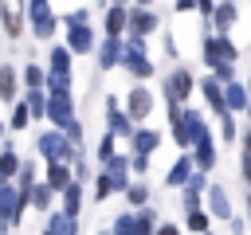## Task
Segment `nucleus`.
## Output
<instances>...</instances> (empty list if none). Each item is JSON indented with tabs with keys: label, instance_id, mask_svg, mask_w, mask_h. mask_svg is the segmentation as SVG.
<instances>
[{
	"label": "nucleus",
	"instance_id": "10",
	"mask_svg": "<svg viewBox=\"0 0 251 235\" xmlns=\"http://www.w3.org/2000/svg\"><path fill=\"white\" fill-rule=\"evenodd\" d=\"M106 125H110V133L114 137H133L137 129H133V118H129V110H122L118 106V98H106Z\"/></svg>",
	"mask_w": 251,
	"mask_h": 235
},
{
	"label": "nucleus",
	"instance_id": "40",
	"mask_svg": "<svg viewBox=\"0 0 251 235\" xmlns=\"http://www.w3.org/2000/svg\"><path fill=\"white\" fill-rule=\"evenodd\" d=\"M220 137L224 141H235V118H231V110L220 114Z\"/></svg>",
	"mask_w": 251,
	"mask_h": 235
},
{
	"label": "nucleus",
	"instance_id": "46",
	"mask_svg": "<svg viewBox=\"0 0 251 235\" xmlns=\"http://www.w3.org/2000/svg\"><path fill=\"white\" fill-rule=\"evenodd\" d=\"M216 4H220V0H196V12L212 20V12H216Z\"/></svg>",
	"mask_w": 251,
	"mask_h": 235
},
{
	"label": "nucleus",
	"instance_id": "27",
	"mask_svg": "<svg viewBox=\"0 0 251 235\" xmlns=\"http://www.w3.org/2000/svg\"><path fill=\"white\" fill-rule=\"evenodd\" d=\"M0 102H16V67L0 63Z\"/></svg>",
	"mask_w": 251,
	"mask_h": 235
},
{
	"label": "nucleus",
	"instance_id": "31",
	"mask_svg": "<svg viewBox=\"0 0 251 235\" xmlns=\"http://www.w3.org/2000/svg\"><path fill=\"white\" fill-rule=\"evenodd\" d=\"M110 235H141V223H137V215L122 212V215L114 219V231H110Z\"/></svg>",
	"mask_w": 251,
	"mask_h": 235
},
{
	"label": "nucleus",
	"instance_id": "34",
	"mask_svg": "<svg viewBox=\"0 0 251 235\" xmlns=\"http://www.w3.org/2000/svg\"><path fill=\"white\" fill-rule=\"evenodd\" d=\"M55 31H59V16H51L43 24H31V39H55Z\"/></svg>",
	"mask_w": 251,
	"mask_h": 235
},
{
	"label": "nucleus",
	"instance_id": "48",
	"mask_svg": "<svg viewBox=\"0 0 251 235\" xmlns=\"http://www.w3.org/2000/svg\"><path fill=\"white\" fill-rule=\"evenodd\" d=\"M176 12H180V16H188V12H196V0H176Z\"/></svg>",
	"mask_w": 251,
	"mask_h": 235
},
{
	"label": "nucleus",
	"instance_id": "57",
	"mask_svg": "<svg viewBox=\"0 0 251 235\" xmlns=\"http://www.w3.org/2000/svg\"><path fill=\"white\" fill-rule=\"evenodd\" d=\"M208 235H212V231H208Z\"/></svg>",
	"mask_w": 251,
	"mask_h": 235
},
{
	"label": "nucleus",
	"instance_id": "44",
	"mask_svg": "<svg viewBox=\"0 0 251 235\" xmlns=\"http://www.w3.org/2000/svg\"><path fill=\"white\" fill-rule=\"evenodd\" d=\"M63 133H67V137H71L75 145H82V121H78V118H75V121H71V125H67Z\"/></svg>",
	"mask_w": 251,
	"mask_h": 235
},
{
	"label": "nucleus",
	"instance_id": "49",
	"mask_svg": "<svg viewBox=\"0 0 251 235\" xmlns=\"http://www.w3.org/2000/svg\"><path fill=\"white\" fill-rule=\"evenodd\" d=\"M153 235H180V227H176V223H161Z\"/></svg>",
	"mask_w": 251,
	"mask_h": 235
},
{
	"label": "nucleus",
	"instance_id": "24",
	"mask_svg": "<svg viewBox=\"0 0 251 235\" xmlns=\"http://www.w3.org/2000/svg\"><path fill=\"white\" fill-rule=\"evenodd\" d=\"M47 231H55V235H78V219H75V215H67V212H51Z\"/></svg>",
	"mask_w": 251,
	"mask_h": 235
},
{
	"label": "nucleus",
	"instance_id": "42",
	"mask_svg": "<svg viewBox=\"0 0 251 235\" xmlns=\"http://www.w3.org/2000/svg\"><path fill=\"white\" fill-rule=\"evenodd\" d=\"M71 24H90V8H75V12H67V16H63V27H71Z\"/></svg>",
	"mask_w": 251,
	"mask_h": 235
},
{
	"label": "nucleus",
	"instance_id": "32",
	"mask_svg": "<svg viewBox=\"0 0 251 235\" xmlns=\"http://www.w3.org/2000/svg\"><path fill=\"white\" fill-rule=\"evenodd\" d=\"M24 102L31 106V118H47V90H27Z\"/></svg>",
	"mask_w": 251,
	"mask_h": 235
},
{
	"label": "nucleus",
	"instance_id": "28",
	"mask_svg": "<svg viewBox=\"0 0 251 235\" xmlns=\"http://www.w3.org/2000/svg\"><path fill=\"white\" fill-rule=\"evenodd\" d=\"M24 86H27V90H47V70H43L39 63H27V67H24Z\"/></svg>",
	"mask_w": 251,
	"mask_h": 235
},
{
	"label": "nucleus",
	"instance_id": "29",
	"mask_svg": "<svg viewBox=\"0 0 251 235\" xmlns=\"http://www.w3.org/2000/svg\"><path fill=\"white\" fill-rule=\"evenodd\" d=\"M24 12H27L31 24H43V20L55 16V12H51V0H24Z\"/></svg>",
	"mask_w": 251,
	"mask_h": 235
},
{
	"label": "nucleus",
	"instance_id": "2",
	"mask_svg": "<svg viewBox=\"0 0 251 235\" xmlns=\"http://www.w3.org/2000/svg\"><path fill=\"white\" fill-rule=\"evenodd\" d=\"M208 137V121H204V114L200 110H184L176 121H173V141L180 145V153H188L196 141H204Z\"/></svg>",
	"mask_w": 251,
	"mask_h": 235
},
{
	"label": "nucleus",
	"instance_id": "53",
	"mask_svg": "<svg viewBox=\"0 0 251 235\" xmlns=\"http://www.w3.org/2000/svg\"><path fill=\"white\" fill-rule=\"evenodd\" d=\"M247 212H251V192H247Z\"/></svg>",
	"mask_w": 251,
	"mask_h": 235
},
{
	"label": "nucleus",
	"instance_id": "16",
	"mask_svg": "<svg viewBox=\"0 0 251 235\" xmlns=\"http://www.w3.org/2000/svg\"><path fill=\"white\" fill-rule=\"evenodd\" d=\"M235 20H239L235 0H220V4H216V12H212V27H216L220 35H227V31L235 27Z\"/></svg>",
	"mask_w": 251,
	"mask_h": 235
},
{
	"label": "nucleus",
	"instance_id": "20",
	"mask_svg": "<svg viewBox=\"0 0 251 235\" xmlns=\"http://www.w3.org/2000/svg\"><path fill=\"white\" fill-rule=\"evenodd\" d=\"M71 59H75V51H71L67 43H55V47L47 51V70H51V74H71Z\"/></svg>",
	"mask_w": 251,
	"mask_h": 235
},
{
	"label": "nucleus",
	"instance_id": "17",
	"mask_svg": "<svg viewBox=\"0 0 251 235\" xmlns=\"http://www.w3.org/2000/svg\"><path fill=\"white\" fill-rule=\"evenodd\" d=\"M200 90H204V98H208V110L220 118V114H227V98H224V86H220V78L216 74H208L204 82H200Z\"/></svg>",
	"mask_w": 251,
	"mask_h": 235
},
{
	"label": "nucleus",
	"instance_id": "26",
	"mask_svg": "<svg viewBox=\"0 0 251 235\" xmlns=\"http://www.w3.org/2000/svg\"><path fill=\"white\" fill-rule=\"evenodd\" d=\"M78 208H82V184L71 180V184L63 188V212H67V215H78Z\"/></svg>",
	"mask_w": 251,
	"mask_h": 235
},
{
	"label": "nucleus",
	"instance_id": "12",
	"mask_svg": "<svg viewBox=\"0 0 251 235\" xmlns=\"http://www.w3.org/2000/svg\"><path fill=\"white\" fill-rule=\"evenodd\" d=\"M102 31L122 39V35L129 31V8H126V4H106V16H102Z\"/></svg>",
	"mask_w": 251,
	"mask_h": 235
},
{
	"label": "nucleus",
	"instance_id": "30",
	"mask_svg": "<svg viewBox=\"0 0 251 235\" xmlns=\"http://www.w3.org/2000/svg\"><path fill=\"white\" fill-rule=\"evenodd\" d=\"M16 172H20V157L12 149H0V184H8Z\"/></svg>",
	"mask_w": 251,
	"mask_h": 235
},
{
	"label": "nucleus",
	"instance_id": "14",
	"mask_svg": "<svg viewBox=\"0 0 251 235\" xmlns=\"http://www.w3.org/2000/svg\"><path fill=\"white\" fill-rule=\"evenodd\" d=\"M102 168L110 172V180H114V188H118V192H126V188L133 184V180H129V168H133V161H126V153H114V157H110Z\"/></svg>",
	"mask_w": 251,
	"mask_h": 235
},
{
	"label": "nucleus",
	"instance_id": "38",
	"mask_svg": "<svg viewBox=\"0 0 251 235\" xmlns=\"http://www.w3.org/2000/svg\"><path fill=\"white\" fill-rule=\"evenodd\" d=\"M16 188H20V192H31V188H35V164H20V172H16Z\"/></svg>",
	"mask_w": 251,
	"mask_h": 235
},
{
	"label": "nucleus",
	"instance_id": "55",
	"mask_svg": "<svg viewBox=\"0 0 251 235\" xmlns=\"http://www.w3.org/2000/svg\"><path fill=\"white\" fill-rule=\"evenodd\" d=\"M43 235H55V231H47V227H43Z\"/></svg>",
	"mask_w": 251,
	"mask_h": 235
},
{
	"label": "nucleus",
	"instance_id": "41",
	"mask_svg": "<svg viewBox=\"0 0 251 235\" xmlns=\"http://www.w3.org/2000/svg\"><path fill=\"white\" fill-rule=\"evenodd\" d=\"M114 141H118V137H114V133H106V137H102V141H98V153H94V157H98V161H102V164H106V161H110V157H114Z\"/></svg>",
	"mask_w": 251,
	"mask_h": 235
},
{
	"label": "nucleus",
	"instance_id": "50",
	"mask_svg": "<svg viewBox=\"0 0 251 235\" xmlns=\"http://www.w3.org/2000/svg\"><path fill=\"white\" fill-rule=\"evenodd\" d=\"M243 153H247V157H251V129H247V133H243Z\"/></svg>",
	"mask_w": 251,
	"mask_h": 235
},
{
	"label": "nucleus",
	"instance_id": "52",
	"mask_svg": "<svg viewBox=\"0 0 251 235\" xmlns=\"http://www.w3.org/2000/svg\"><path fill=\"white\" fill-rule=\"evenodd\" d=\"M133 4H145V8H153V0H133Z\"/></svg>",
	"mask_w": 251,
	"mask_h": 235
},
{
	"label": "nucleus",
	"instance_id": "22",
	"mask_svg": "<svg viewBox=\"0 0 251 235\" xmlns=\"http://www.w3.org/2000/svg\"><path fill=\"white\" fill-rule=\"evenodd\" d=\"M71 180H75V172H71V161H47V184H51L55 192H63Z\"/></svg>",
	"mask_w": 251,
	"mask_h": 235
},
{
	"label": "nucleus",
	"instance_id": "33",
	"mask_svg": "<svg viewBox=\"0 0 251 235\" xmlns=\"http://www.w3.org/2000/svg\"><path fill=\"white\" fill-rule=\"evenodd\" d=\"M31 121H35V118H31V106H27V102H16V106H12V121H8V125H12V129H27Z\"/></svg>",
	"mask_w": 251,
	"mask_h": 235
},
{
	"label": "nucleus",
	"instance_id": "21",
	"mask_svg": "<svg viewBox=\"0 0 251 235\" xmlns=\"http://www.w3.org/2000/svg\"><path fill=\"white\" fill-rule=\"evenodd\" d=\"M192 161H196L200 172H212V168H216V141H212V133L192 145Z\"/></svg>",
	"mask_w": 251,
	"mask_h": 235
},
{
	"label": "nucleus",
	"instance_id": "7",
	"mask_svg": "<svg viewBox=\"0 0 251 235\" xmlns=\"http://www.w3.org/2000/svg\"><path fill=\"white\" fill-rule=\"evenodd\" d=\"M192 90H196V78H192L188 67L169 70V78H165V102H188Z\"/></svg>",
	"mask_w": 251,
	"mask_h": 235
},
{
	"label": "nucleus",
	"instance_id": "54",
	"mask_svg": "<svg viewBox=\"0 0 251 235\" xmlns=\"http://www.w3.org/2000/svg\"><path fill=\"white\" fill-rule=\"evenodd\" d=\"M0 137H4V121H0Z\"/></svg>",
	"mask_w": 251,
	"mask_h": 235
},
{
	"label": "nucleus",
	"instance_id": "6",
	"mask_svg": "<svg viewBox=\"0 0 251 235\" xmlns=\"http://www.w3.org/2000/svg\"><path fill=\"white\" fill-rule=\"evenodd\" d=\"M63 43H67L75 55H94L102 39H94V27H90V24H71V27L63 31Z\"/></svg>",
	"mask_w": 251,
	"mask_h": 235
},
{
	"label": "nucleus",
	"instance_id": "9",
	"mask_svg": "<svg viewBox=\"0 0 251 235\" xmlns=\"http://www.w3.org/2000/svg\"><path fill=\"white\" fill-rule=\"evenodd\" d=\"M47 118H51L55 129H67L75 121V98H71V90L67 94H47Z\"/></svg>",
	"mask_w": 251,
	"mask_h": 235
},
{
	"label": "nucleus",
	"instance_id": "37",
	"mask_svg": "<svg viewBox=\"0 0 251 235\" xmlns=\"http://www.w3.org/2000/svg\"><path fill=\"white\" fill-rule=\"evenodd\" d=\"M0 20H4L8 35L16 39V35H20V16H16V8H12V4H0Z\"/></svg>",
	"mask_w": 251,
	"mask_h": 235
},
{
	"label": "nucleus",
	"instance_id": "45",
	"mask_svg": "<svg viewBox=\"0 0 251 235\" xmlns=\"http://www.w3.org/2000/svg\"><path fill=\"white\" fill-rule=\"evenodd\" d=\"M129 161H133V172H149V157L145 153H133Z\"/></svg>",
	"mask_w": 251,
	"mask_h": 235
},
{
	"label": "nucleus",
	"instance_id": "18",
	"mask_svg": "<svg viewBox=\"0 0 251 235\" xmlns=\"http://www.w3.org/2000/svg\"><path fill=\"white\" fill-rule=\"evenodd\" d=\"M224 98H227V110H231V114H247V110H251V90H247L243 82H227V86H224Z\"/></svg>",
	"mask_w": 251,
	"mask_h": 235
},
{
	"label": "nucleus",
	"instance_id": "8",
	"mask_svg": "<svg viewBox=\"0 0 251 235\" xmlns=\"http://www.w3.org/2000/svg\"><path fill=\"white\" fill-rule=\"evenodd\" d=\"M161 27V16L153 12V8H145V4H129V31L126 35H153Z\"/></svg>",
	"mask_w": 251,
	"mask_h": 235
},
{
	"label": "nucleus",
	"instance_id": "56",
	"mask_svg": "<svg viewBox=\"0 0 251 235\" xmlns=\"http://www.w3.org/2000/svg\"><path fill=\"white\" fill-rule=\"evenodd\" d=\"M247 118H251V110H247Z\"/></svg>",
	"mask_w": 251,
	"mask_h": 235
},
{
	"label": "nucleus",
	"instance_id": "47",
	"mask_svg": "<svg viewBox=\"0 0 251 235\" xmlns=\"http://www.w3.org/2000/svg\"><path fill=\"white\" fill-rule=\"evenodd\" d=\"M239 172H243V184L251 188V157H247V153H243V164H239Z\"/></svg>",
	"mask_w": 251,
	"mask_h": 235
},
{
	"label": "nucleus",
	"instance_id": "4",
	"mask_svg": "<svg viewBox=\"0 0 251 235\" xmlns=\"http://www.w3.org/2000/svg\"><path fill=\"white\" fill-rule=\"evenodd\" d=\"M27 204H31V192H20L16 184H0V235H8V227L20 223Z\"/></svg>",
	"mask_w": 251,
	"mask_h": 235
},
{
	"label": "nucleus",
	"instance_id": "35",
	"mask_svg": "<svg viewBox=\"0 0 251 235\" xmlns=\"http://www.w3.org/2000/svg\"><path fill=\"white\" fill-rule=\"evenodd\" d=\"M110 192H118V188H114V180H110V172L102 168V172L94 176V200H110Z\"/></svg>",
	"mask_w": 251,
	"mask_h": 235
},
{
	"label": "nucleus",
	"instance_id": "23",
	"mask_svg": "<svg viewBox=\"0 0 251 235\" xmlns=\"http://www.w3.org/2000/svg\"><path fill=\"white\" fill-rule=\"evenodd\" d=\"M129 149H133V153H145V157H149L153 149H161V133H157V129H137V133L129 137Z\"/></svg>",
	"mask_w": 251,
	"mask_h": 235
},
{
	"label": "nucleus",
	"instance_id": "3",
	"mask_svg": "<svg viewBox=\"0 0 251 235\" xmlns=\"http://www.w3.org/2000/svg\"><path fill=\"white\" fill-rule=\"evenodd\" d=\"M35 149H39V157L43 161H78V145L63 133V129H51V133H39L35 137Z\"/></svg>",
	"mask_w": 251,
	"mask_h": 235
},
{
	"label": "nucleus",
	"instance_id": "36",
	"mask_svg": "<svg viewBox=\"0 0 251 235\" xmlns=\"http://www.w3.org/2000/svg\"><path fill=\"white\" fill-rule=\"evenodd\" d=\"M208 219H212V212H188V231L192 235H208Z\"/></svg>",
	"mask_w": 251,
	"mask_h": 235
},
{
	"label": "nucleus",
	"instance_id": "51",
	"mask_svg": "<svg viewBox=\"0 0 251 235\" xmlns=\"http://www.w3.org/2000/svg\"><path fill=\"white\" fill-rule=\"evenodd\" d=\"M110 4H126V8H129V4H133V0H110Z\"/></svg>",
	"mask_w": 251,
	"mask_h": 235
},
{
	"label": "nucleus",
	"instance_id": "25",
	"mask_svg": "<svg viewBox=\"0 0 251 235\" xmlns=\"http://www.w3.org/2000/svg\"><path fill=\"white\" fill-rule=\"evenodd\" d=\"M55 196H59V192H55V188H51L47 180H35V188H31V208H39V212H47Z\"/></svg>",
	"mask_w": 251,
	"mask_h": 235
},
{
	"label": "nucleus",
	"instance_id": "13",
	"mask_svg": "<svg viewBox=\"0 0 251 235\" xmlns=\"http://www.w3.org/2000/svg\"><path fill=\"white\" fill-rule=\"evenodd\" d=\"M153 102H157V98H153L145 86H133V90L126 94V110H129V118H133V121L149 118V114H153Z\"/></svg>",
	"mask_w": 251,
	"mask_h": 235
},
{
	"label": "nucleus",
	"instance_id": "43",
	"mask_svg": "<svg viewBox=\"0 0 251 235\" xmlns=\"http://www.w3.org/2000/svg\"><path fill=\"white\" fill-rule=\"evenodd\" d=\"M212 74L227 86V82H235V63H220V67H212Z\"/></svg>",
	"mask_w": 251,
	"mask_h": 235
},
{
	"label": "nucleus",
	"instance_id": "39",
	"mask_svg": "<svg viewBox=\"0 0 251 235\" xmlns=\"http://www.w3.org/2000/svg\"><path fill=\"white\" fill-rule=\"evenodd\" d=\"M126 200H129L133 208H145V200H149V188H145L141 180H133V184L126 188Z\"/></svg>",
	"mask_w": 251,
	"mask_h": 235
},
{
	"label": "nucleus",
	"instance_id": "5",
	"mask_svg": "<svg viewBox=\"0 0 251 235\" xmlns=\"http://www.w3.org/2000/svg\"><path fill=\"white\" fill-rule=\"evenodd\" d=\"M200 51H204V63H208V70L212 67H220V63H235V43L227 39V35H220V31H212V35H204V43H200Z\"/></svg>",
	"mask_w": 251,
	"mask_h": 235
},
{
	"label": "nucleus",
	"instance_id": "19",
	"mask_svg": "<svg viewBox=\"0 0 251 235\" xmlns=\"http://www.w3.org/2000/svg\"><path fill=\"white\" fill-rule=\"evenodd\" d=\"M204 196H208V212H212L216 219H227V223H231V200H227V192H224L220 184H208Z\"/></svg>",
	"mask_w": 251,
	"mask_h": 235
},
{
	"label": "nucleus",
	"instance_id": "1",
	"mask_svg": "<svg viewBox=\"0 0 251 235\" xmlns=\"http://www.w3.org/2000/svg\"><path fill=\"white\" fill-rule=\"evenodd\" d=\"M122 70H129L137 82H145V78H153V74H157L153 59L145 55V35H129V39H126V51H122Z\"/></svg>",
	"mask_w": 251,
	"mask_h": 235
},
{
	"label": "nucleus",
	"instance_id": "11",
	"mask_svg": "<svg viewBox=\"0 0 251 235\" xmlns=\"http://www.w3.org/2000/svg\"><path fill=\"white\" fill-rule=\"evenodd\" d=\"M122 51H126V43L118 39V35H102V43H98V70H118L122 67Z\"/></svg>",
	"mask_w": 251,
	"mask_h": 235
},
{
	"label": "nucleus",
	"instance_id": "15",
	"mask_svg": "<svg viewBox=\"0 0 251 235\" xmlns=\"http://www.w3.org/2000/svg\"><path fill=\"white\" fill-rule=\"evenodd\" d=\"M192 172H196V161H192V153H180V157L173 161V168H169V176H165V184H169V188H184Z\"/></svg>",
	"mask_w": 251,
	"mask_h": 235
}]
</instances>
